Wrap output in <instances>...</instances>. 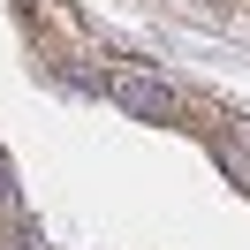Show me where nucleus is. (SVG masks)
<instances>
[{"instance_id": "nucleus-1", "label": "nucleus", "mask_w": 250, "mask_h": 250, "mask_svg": "<svg viewBox=\"0 0 250 250\" xmlns=\"http://www.w3.org/2000/svg\"><path fill=\"white\" fill-rule=\"evenodd\" d=\"M114 99H122L129 114H144V122H182V99L167 91V83L152 76V68H114V83H106Z\"/></svg>"}]
</instances>
